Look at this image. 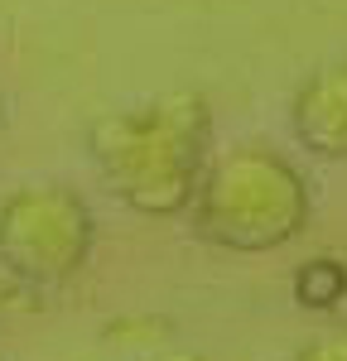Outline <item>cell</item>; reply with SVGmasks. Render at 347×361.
<instances>
[{"label":"cell","mask_w":347,"mask_h":361,"mask_svg":"<svg viewBox=\"0 0 347 361\" xmlns=\"http://www.w3.org/2000/svg\"><path fill=\"white\" fill-rule=\"evenodd\" d=\"M304 361H347V328L343 333H328V337H314L309 347H299Z\"/></svg>","instance_id":"7"},{"label":"cell","mask_w":347,"mask_h":361,"mask_svg":"<svg viewBox=\"0 0 347 361\" xmlns=\"http://www.w3.org/2000/svg\"><path fill=\"white\" fill-rule=\"evenodd\" d=\"M314 197L304 173L270 145H236L212 159L188 202L193 236L217 250L260 255L304 236Z\"/></svg>","instance_id":"2"},{"label":"cell","mask_w":347,"mask_h":361,"mask_svg":"<svg viewBox=\"0 0 347 361\" xmlns=\"http://www.w3.org/2000/svg\"><path fill=\"white\" fill-rule=\"evenodd\" d=\"M294 294H299V304H304V308H333L347 294V270L338 265V260H314V265L299 270Z\"/></svg>","instance_id":"5"},{"label":"cell","mask_w":347,"mask_h":361,"mask_svg":"<svg viewBox=\"0 0 347 361\" xmlns=\"http://www.w3.org/2000/svg\"><path fill=\"white\" fill-rule=\"evenodd\" d=\"M212 145V106L198 92H169L92 121L87 149L106 193L140 217H178L198 193Z\"/></svg>","instance_id":"1"},{"label":"cell","mask_w":347,"mask_h":361,"mask_svg":"<svg viewBox=\"0 0 347 361\" xmlns=\"http://www.w3.org/2000/svg\"><path fill=\"white\" fill-rule=\"evenodd\" d=\"M92 207L63 183H25L0 197V270L25 289H58L92 255Z\"/></svg>","instance_id":"3"},{"label":"cell","mask_w":347,"mask_h":361,"mask_svg":"<svg viewBox=\"0 0 347 361\" xmlns=\"http://www.w3.org/2000/svg\"><path fill=\"white\" fill-rule=\"evenodd\" d=\"M106 347H121V352H140V347H164L169 342V323L159 318H116L111 328L102 333Z\"/></svg>","instance_id":"6"},{"label":"cell","mask_w":347,"mask_h":361,"mask_svg":"<svg viewBox=\"0 0 347 361\" xmlns=\"http://www.w3.org/2000/svg\"><path fill=\"white\" fill-rule=\"evenodd\" d=\"M289 130L318 159H347V63L318 68L289 102Z\"/></svg>","instance_id":"4"}]
</instances>
